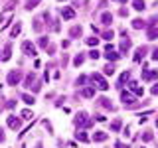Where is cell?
I'll return each mask as SVG.
<instances>
[{
	"label": "cell",
	"mask_w": 158,
	"mask_h": 148,
	"mask_svg": "<svg viewBox=\"0 0 158 148\" xmlns=\"http://www.w3.org/2000/svg\"><path fill=\"white\" fill-rule=\"evenodd\" d=\"M91 81H93V87L101 89V91H107V89H109V83L103 79V75H99V73H93V75H91Z\"/></svg>",
	"instance_id": "obj_1"
},
{
	"label": "cell",
	"mask_w": 158,
	"mask_h": 148,
	"mask_svg": "<svg viewBox=\"0 0 158 148\" xmlns=\"http://www.w3.org/2000/svg\"><path fill=\"white\" fill-rule=\"evenodd\" d=\"M121 101L125 103V107H128V109H135L136 107L135 95H132V93H128V91H121Z\"/></svg>",
	"instance_id": "obj_2"
},
{
	"label": "cell",
	"mask_w": 158,
	"mask_h": 148,
	"mask_svg": "<svg viewBox=\"0 0 158 148\" xmlns=\"http://www.w3.org/2000/svg\"><path fill=\"white\" fill-rule=\"evenodd\" d=\"M22 51H24V56H28V57H34L36 56V46H34L30 39H26V42L22 43Z\"/></svg>",
	"instance_id": "obj_3"
},
{
	"label": "cell",
	"mask_w": 158,
	"mask_h": 148,
	"mask_svg": "<svg viewBox=\"0 0 158 148\" xmlns=\"http://www.w3.org/2000/svg\"><path fill=\"white\" fill-rule=\"evenodd\" d=\"M20 81H22V71L14 69V71L8 73V85H18Z\"/></svg>",
	"instance_id": "obj_4"
},
{
	"label": "cell",
	"mask_w": 158,
	"mask_h": 148,
	"mask_svg": "<svg viewBox=\"0 0 158 148\" xmlns=\"http://www.w3.org/2000/svg\"><path fill=\"white\" fill-rule=\"evenodd\" d=\"M73 122H75L77 126H79V125H83V126H89V125H91V121H87V113H85V111L77 113V115H75V121H73Z\"/></svg>",
	"instance_id": "obj_5"
},
{
	"label": "cell",
	"mask_w": 158,
	"mask_h": 148,
	"mask_svg": "<svg viewBox=\"0 0 158 148\" xmlns=\"http://www.w3.org/2000/svg\"><path fill=\"white\" fill-rule=\"evenodd\" d=\"M8 126L12 128V130H20V126H22V121H20L18 117L10 115V117H8Z\"/></svg>",
	"instance_id": "obj_6"
},
{
	"label": "cell",
	"mask_w": 158,
	"mask_h": 148,
	"mask_svg": "<svg viewBox=\"0 0 158 148\" xmlns=\"http://www.w3.org/2000/svg\"><path fill=\"white\" fill-rule=\"evenodd\" d=\"M128 89H131V93H135V95H142V93H144V89L138 85L136 81H128Z\"/></svg>",
	"instance_id": "obj_7"
},
{
	"label": "cell",
	"mask_w": 158,
	"mask_h": 148,
	"mask_svg": "<svg viewBox=\"0 0 158 148\" xmlns=\"http://www.w3.org/2000/svg\"><path fill=\"white\" fill-rule=\"evenodd\" d=\"M156 77H158V71H152V69L142 71V79H144V81H154Z\"/></svg>",
	"instance_id": "obj_8"
},
{
	"label": "cell",
	"mask_w": 158,
	"mask_h": 148,
	"mask_svg": "<svg viewBox=\"0 0 158 148\" xmlns=\"http://www.w3.org/2000/svg\"><path fill=\"white\" fill-rule=\"evenodd\" d=\"M61 18L63 20H73L75 18V10L73 8H61Z\"/></svg>",
	"instance_id": "obj_9"
},
{
	"label": "cell",
	"mask_w": 158,
	"mask_h": 148,
	"mask_svg": "<svg viewBox=\"0 0 158 148\" xmlns=\"http://www.w3.org/2000/svg\"><path fill=\"white\" fill-rule=\"evenodd\" d=\"M144 56H146V47H136V49H135V57H132V59H135V61L138 63Z\"/></svg>",
	"instance_id": "obj_10"
},
{
	"label": "cell",
	"mask_w": 158,
	"mask_h": 148,
	"mask_svg": "<svg viewBox=\"0 0 158 148\" xmlns=\"http://www.w3.org/2000/svg\"><path fill=\"white\" fill-rule=\"evenodd\" d=\"M131 46H132V42H131V39H128V38L125 36V39L121 42V53H127L128 49H131Z\"/></svg>",
	"instance_id": "obj_11"
},
{
	"label": "cell",
	"mask_w": 158,
	"mask_h": 148,
	"mask_svg": "<svg viewBox=\"0 0 158 148\" xmlns=\"http://www.w3.org/2000/svg\"><path fill=\"white\" fill-rule=\"evenodd\" d=\"M81 95L85 99H91L93 95H95V87H83L81 89Z\"/></svg>",
	"instance_id": "obj_12"
},
{
	"label": "cell",
	"mask_w": 158,
	"mask_h": 148,
	"mask_svg": "<svg viewBox=\"0 0 158 148\" xmlns=\"http://www.w3.org/2000/svg\"><path fill=\"white\" fill-rule=\"evenodd\" d=\"M93 140H97V142H105L107 140V134L103 130H97L95 134H93Z\"/></svg>",
	"instance_id": "obj_13"
},
{
	"label": "cell",
	"mask_w": 158,
	"mask_h": 148,
	"mask_svg": "<svg viewBox=\"0 0 158 148\" xmlns=\"http://www.w3.org/2000/svg\"><path fill=\"white\" fill-rule=\"evenodd\" d=\"M132 6H135V10L142 12V10L146 8V4H144V0H132Z\"/></svg>",
	"instance_id": "obj_14"
},
{
	"label": "cell",
	"mask_w": 158,
	"mask_h": 148,
	"mask_svg": "<svg viewBox=\"0 0 158 148\" xmlns=\"http://www.w3.org/2000/svg\"><path fill=\"white\" fill-rule=\"evenodd\" d=\"M158 38V26L148 28V39H156Z\"/></svg>",
	"instance_id": "obj_15"
},
{
	"label": "cell",
	"mask_w": 158,
	"mask_h": 148,
	"mask_svg": "<svg viewBox=\"0 0 158 148\" xmlns=\"http://www.w3.org/2000/svg\"><path fill=\"white\" fill-rule=\"evenodd\" d=\"M101 20H103V24H105V26H111V22H113V14L105 12V14L101 16Z\"/></svg>",
	"instance_id": "obj_16"
},
{
	"label": "cell",
	"mask_w": 158,
	"mask_h": 148,
	"mask_svg": "<svg viewBox=\"0 0 158 148\" xmlns=\"http://www.w3.org/2000/svg\"><path fill=\"white\" fill-rule=\"evenodd\" d=\"M10 53H12V46H10V43H8V46L4 47V53H2V59H4V61H8V59L12 57V56H10Z\"/></svg>",
	"instance_id": "obj_17"
},
{
	"label": "cell",
	"mask_w": 158,
	"mask_h": 148,
	"mask_svg": "<svg viewBox=\"0 0 158 148\" xmlns=\"http://www.w3.org/2000/svg\"><path fill=\"white\" fill-rule=\"evenodd\" d=\"M105 57L109 59V61H117V59L121 57V56H118L117 51H105Z\"/></svg>",
	"instance_id": "obj_18"
},
{
	"label": "cell",
	"mask_w": 158,
	"mask_h": 148,
	"mask_svg": "<svg viewBox=\"0 0 158 148\" xmlns=\"http://www.w3.org/2000/svg\"><path fill=\"white\" fill-rule=\"evenodd\" d=\"M22 101L28 103V105H34V103H36V99H34V95H28V93H24V95H22Z\"/></svg>",
	"instance_id": "obj_19"
},
{
	"label": "cell",
	"mask_w": 158,
	"mask_h": 148,
	"mask_svg": "<svg viewBox=\"0 0 158 148\" xmlns=\"http://www.w3.org/2000/svg\"><path fill=\"white\" fill-rule=\"evenodd\" d=\"M144 26H146V22H142L140 18H136L135 22H132V28H135V30H140V28H144Z\"/></svg>",
	"instance_id": "obj_20"
},
{
	"label": "cell",
	"mask_w": 158,
	"mask_h": 148,
	"mask_svg": "<svg viewBox=\"0 0 158 148\" xmlns=\"http://www.w3.org/2000/svg\"><path fill=\"white\" fill-rule=\"evenodd\" d=\"M75 136H77V140H81V142H89V136H87V132H83V130H79Z\"/></svg>",
	"instance_id": "obj_21"
},
{
	"label": "cell",
	"mask_w": 158,
	"mask_h": 148,
	"mask_svg": "<svg viewBox=\"0 0 158 148\" xmlns=\"http://www.w3.org/2000/svg\"><path fill=\"white\" fill-rule=\"evenodd\" d=\"M83 59H85V57H83V53H77V56L75 57H73V65H81V63H83Z\"/></svg>",
	"instance_id": "obj_22"
},
{
	"label": "cell",
	"mask_w": 158,
	"mask_h": 148,
	"mask_svg": "<svg viewBox=\"0 0 158 148\" xmlns=\"http://www.w3.org/2000/svg\"><path fill=\"white\" fill-rule=\"evenodd\" d=\"M69 34H71V38H77V36H81V26H73Z\"/></svg>",
	"instance_id": "obj_23"
},
{
	"label": "cell",
	"mask_w": 158,
	"mask_h": 148,
	"mask_svg": "<svg viewBox=\"0 0 158 148\" xmlns=\"http://www.w3.org/2000/svg\"><path fill=\"white\" fill-rule=\"evenodd\" d=\"M85 42H87V46H91V47H97V43H99V39H97L95 36H91V38H87V39H85Z\"/></svg>",
	"instance_id": "obj_24"
},
{
	"label": "cell",
	"mask_w": 158,
	"mask_h": 148,
	"mask_svg": "<svg viewBox=\"0 0 158 148\" xmlns=\"http://www.w3.org/2000/svg\"><path fill=\"white\" fill-rule=\"evenodd\" d=\"M34 81H36V75H34V71H32V73H30V75L26 77V87L32 89V83H34Z\"/></svg>",
	"instance_id": "obj_25"
},
{
	"label": "cell",
	"mask_w": 158,
	"mask_h": 148,
	"mask_svg": "<svg viewBox=\"0 0 158 148\" xmlns=\"http://www.w3.org/2000/svg\"><path fill=\"white\" fill-rule=\"evenodd\" d=\"M40 4V0H28L26 2V10H32V8H36Z\"/></svg>",
	"instance_id": "obj_26"
},
{
	"label": "cell",
	"mask_w": 158,
	"mask_h": 148,
	"mask_svg": "<svg viewBox=\"0 0 158 148\" xmlns=\"http://www.w3.org/2000/svg\"><path fill=\"white\" fill-rule=\"evenodd\" d=\"M111 130H115V132L121 130V121H113L111 122Z\"/></svg>",
	"instance_id": "obj_27"
},
{
	"label": "cell",
	"mask_w": 158,
	"mask_h": 148,
	"mask_svg": "<svg viewBox=\"0 0 158 148\" xmlns=\"http://www.w3.org/2000/svg\"><path fill=\"white\" fill-rule=\"evenodd\" d=\"M20 32H22V26H20V24H16V26L12 28V38H16Z\"/></svg>",
	"instance_id": "obj_28"
},
{
	"label": "cell",
	"mask_w": 158,
	"mask_h": 148,
	"mask_svg": "<svg viewBox=\"0 0 158 148\" xmlns=\"http://www.w3.org/2000/svg\"><path fill=\"white\" fill-rule=\"evenodd\" d=\"M99 103H101V105L105 107V109H111V111H113V105H111V101H109V99H101Z\"/></svg>",
	"instance_id": "obj_29"
},
{
	"label": "cell",
	"mask_w": 158,
	"mask_h": 148,
	"mask_svg": "<svg viewBox=\"0 0 158 148\" xmlns=\"http://www.w3.org/2000/svg\"><path fill=\"white\" fill-rule=\"evenodd\" d=\"M103 71H105V75H113V73H115V67H113L111 63H109V65H107L105 69H103Z\"/></svg>",
	"instance_id": "obj_30"
},
{
	"label": "cell",
	"mask_w": 158,
	"mask_h": 148,
	"mask_svg": "<svg viewBox=\"0 0 158 148\" xmlns=\"http://www.w3.org/2000/svg\"><path fill=\"white\" fill-rule=\"evenodd\" d=\"M38 46L40 47H48V38H40L38 39Z\"/></svg>",
	"instance_id": "obj_31"
},
{
	"label": "cell",
	"mask_w": 158,
	"mask_h": 148,
	"mask_svg": "<svg viewBox=\"0 0 158 148\" xmlns=\"http://www.w3.org/2000/svg\"><path fill=\"white\" fill-rule=\"evenodd\" d=\"M113 36H115V32H113V30H107V32L103 34V38H105V39H113Z\"/></svg>",
	"instance_id": "obj_32"
},
{
	"label": "cell",
	"mask_w": 158,
	"mask_h": 148,
	"mask_svg": "<svg viewBox=\"0 0 158 148\" xmlns=\"http://www.w3.org/2000/svg\"><path fill=\"white\" fill-rule=\"evenodd\" d=\"M142 140H144V142H150V140H152V132H148V130H146L144 134H142Z\"/></svg>",
	"instance_id": "obj_33"
},
{
	"label": "cell",
	"mask_w": 158,
	"mask_h": 148,
	"mask_svg": "<svg viewBox=\"0 0 158 148\" xmlns=\"http://www.w3.org/2000/svg\"><path fill=\"white\" fill-rule=\"evenodd\" d=\"M128 79H131V73H128V71H125V73H123V75H121V83L128 81Z\"/></svg>",
	"instance_id": "obj_34"
},
{
	"label": "cell",
	"mask_w": 158,
	"mask_h": 148,
	"mask_svg": "<svg viewBox=\"0 0 158 148\" xmlns=\"http://www.w3.org/2000/svg\"><path fill=\"white\" fill-rule=\"evenodd\" d=\"M34 30H36V32H42V22H40V20L34 22Z\"/></svg>",
	"instance_id": "obj_35"
},
{
	"label": "cell",
	"mask_w": 158,
	"mask_h": 148,
	"mask_svg": "<svg viewBox=\"0 0 158 148\" xmlns=\"http://www.w3.org/2000/svg\"><path fill=\"white\" fill-rule=\"evenodd\" d=\"M99 56H101V53H99L97 49H91V53H89V57H91V59H97Z\"/></svg>",
	"instance_id": "obj_36"
},
{
	"label": "cell",
	"mask_w": 158,
	"mask_h": 148,
	"mask_svg": "<svg viewBox=\"0 0 158 148\" xmlns=\"http://www.w3.org/2000/svg\"><path fill=\"white\" fill-rule=\"evenodd\" d=\"M22 117L24 118H32V111H28V109H26V111H22Z\"/></svg>",
	"instance_id": "obj_37"
},
{
	"label": "cell",
	"mask_w": 158,
	"mask_h": 148,
	"mask_svg": "<svg viewBox=\"0 0 158 148\" xmlns=\"http://www.w3.org/2000/svg\"><path fill=\"white\" fill-rule=\"evenodd\" d=\"M152 59H154V61H158V47L154 49V51H152V56H150Z\"/></svg>",
	"instance_id": "obj_38"
},
{
	"label": "cell",
	"mask_w": 158,
	"mask_h": 148,
	"mask_svg": "<svg viewBox=\"0 0 158 148\" xmlns=\"http://www.w3.org/2000/svg\"><path fill=\"white\" fill-rule=\"evenodd\" d=\"M152 95H158V83H156L154 87H152Z\"/></svg>",
	"instance_id": "obj_39"
},
{
	"label": "cell",
	"mask_w": 158,
	"mask_h": 148,
	"mask_svg": "<svg viewBox=\"0 0 158 148\" xmlns=\"http://www.w3.org/2000/svg\"><path fill=\"white\" fill-rule=\"evenodd\" d=\"M4 138H6V136H4V130L0 128V142H4Z\"/></svg>",
	"instance_id": "obj_40"
},
{
	"label": "cell",
	"mask_w": 158,
	"mask_h": 148,
	"mask_svg": "<svg viewBox=\"0 0 158 148\" xmlns=\"http://www.w3.org/2000/svg\"><path fill=\"white\" fill-rule=\"evenodd\" d=\"M117 148H128L127 144H123V142H117Z\"/></svg>",
	"instance_id": "obj_41"
},
{
	"label": "cell",
	"mask_w": 158,
	"mask_h": 148,
	"mask_svg": "<svg viewBox=\"0 0 158 148\" xmlns=\"http://www.w3.org/2000/svg\"><path fill=\"white\" fill-rule=\"evenodd\" d=\"M118 2H127V0H118Z\"/></svg>",
	"instance_id": "obj_42"
},
{
	"label": "cell",
	"mask_w": 158,
	"mask_h": 148,
	"mask_svg": "<svg viewBox=\"0 0 158 148\" xmlns=\"http://www.w3.org/2000/svg\"><path fill=\"white\" fill-rule=\"evenodd\" d=\"M156 126H158V118H156Z\"/></svg>",
	"instance_id": "obj_43"
},
{
	"label": "cell",
	"mask_w": 158,
	"mask_h": 148,
	"mask_svg": "<svg viewBox=\"0 0 158 148\" xmlns=\"http://www.w3.org/2000/svg\"><path fill=\"white\" fill-rule=\"evenodd\" d=\"M59 2H61V0H59Z\"/></svg>",
	"instance_id": "obj_44"
}]
</instances>
